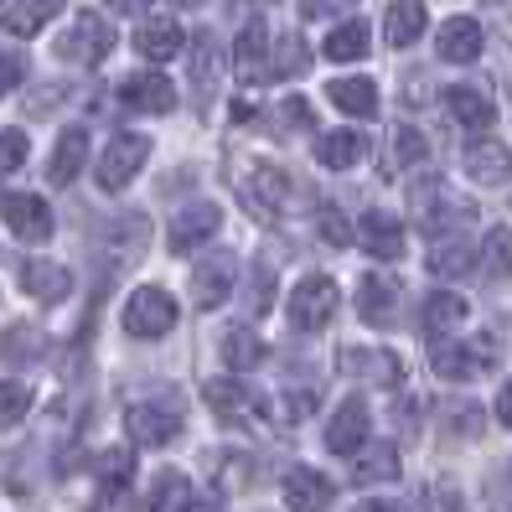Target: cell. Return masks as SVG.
I'll use <instances>...</instances> for the list:
<instances>
[{
    "instance_id": "6da1fadb",
    "label": "cell",
    "mask_w": 512,
    "mask_h": 512,
    "mask_svg": "<svg viewBox=\"0 0 512 512\" xmlns=\"http://www.w3.org/2000/svg\"><path fill=\"white\" fill-rule=\"evenodd\" d=\"M182 419H187V399H182V388H171V383H150L145 394L125 409L130 445H140V450H161V445H171V440H176Z\"/></svg>"
},
{
    "instance_id": "7a4b0ae2",
    "label": "cell",
    "mask_w": 512,
    "mask_h": 512,
    "mask_svg": "<svg viewBox=\"0 0 512 512\" xmlns=\"http://www.w3.org/2000/svg\"><path fill=\"white\" fill-rule=\"evenodd\" d=\"M409 207H414V223L430 233V244L435 238H450L461 223H476V202L461 197V192H450L445 182H435V176H425V182L409 187Z\"/></svg>"
},
{
    "instance_id": "3957f363",
    "label": "cell",
    "mask_w": 512,
    "mask_h": 512,
    "mask_svg": "<svg viewBox=\"0 0 512 512\" xmlns=\"http://www.w3.org/2000/svg\"><path fill=\"white\" fill-rule=\"evenodd\" d=\"M497 368V342L492 337H471V342H435L430 347V373L445 383H471L481 373Z\"/></svg>"
},
{
    "instance_id": "277c9868",
    "label": "cell",
    "mask_w": 512,
    "mask_h": 512,
    "mask_svg": "<svg viewBox=\"0 0 512 512\" xmlns=\"http://www.w3.org/2000/svg\"><path fill=\"white\" fill-rule=\"evenodd\" d=\"M114 26L104 21V16H94V11H83L63 37H57V57L63 63H78V68H94V63H104V57L114 52Z\"/></svg>"
},
{
    "instance_id": "5b68a950",
    "label": "cell",
    "mask_w": 512,
    "mask_h": 512,
    "mask_svg": "<svg viewBox=\"0 0 512 512\" xmlns=\"http://www.w3.org/2000/svg\"><path fill=\"white\" fill-rule=\"evenodd\" d=\"M176 326V300L161 290V285H140L130 300H125V331L140 342H156Z\"/></svg>"
},
{
    "instance_id": "8992f818",
    "label": "cell",
    "mask_w": 512,
    "mask_h": 512,
    "mask_svg": "<svg viewBox=\"0 0 512 512\" xmlns=\"http://www.w3.org/2000/svg\"><path fill=\"white\" fill-rule=\"evenodd\" d=\"M145 161H150V135H135V130L114 135L104 145V156H99V187L104 192H125L135 176H140Z\"/></svg>"
},
{
    "instance_id": "52a82bcc",
    "label": "cell",
    "mask_w": 512,
    "mask_h": 512,
    "mask_svg": "<svg viewBox=\"0 0 512 512\" xmlns=\"http://www.w3.org/2000/svg\"><path fill=\"white\" fill-rule=\"evenodd\" d=\"M337 306H342V290H337V280H326V275H306L295 290H290V326H300V331H321L331 316H337Z\"/></svg>"
},
{
    "instance_id": "ba28073f",
    "label": "cell",
    "mask_w": 512,
    "mask_h": 512,
    "mask_svg": "<svg viewBox=\"0 0 512 512\" xmlns=\"http://www.w3.org/2000/svg\"><path fill=\"white\" fill-rule=\"evenodd\" d=\"M0 218H6V228L21 238V244H47L57 218H52V207L32 192H0Z\"/></svg>"
},
{
    "instance_id": "9c48e42d",
    "label": "cell",
    "mask_w": 512,
    "mask_h": 512,
    "mask_svg": "<svg viewBox=\"0 0 512 512\" xmlns=\"http://www.w3.org/2000/svg\"><path fill=\"white\" fill-rule=\"evenodd\" d=\"M238 197L249 202L254 218H280L290 202V176L280 166H249L244 182H238Z\"/></svg>"
},
{
    "instance_id": "30bf717a",
    "label": "cell",
    "mask_w": 512,
    "mask_h": 512,
    "mask_svg": "<svg viewBox=\"0 0 512 512\" xmlns=\"http://www.w3.org/2000/svg\"><path fill=\"white\" fill-rule=\"evenodd\" d=\"M218 228H223V207H218V202H187L182 213L171 218L166 244H171V254H192V249H202Z\"/></svg>"
},
{
    "instance_id": "8fae6325",
    "label": "cell",
    "mask_w": 512,
    "mask_h": 512,
    "mask_svg": "<svg viewBox=\"0 0 512 512\" xmlns=\"http://www.w3.org/2000/svg\"><path fill=\"white\" fill-rule=\"evenodd\" d=\"M337 368H342L347 378H357L363 388H394V383L404 378L399 357L388 352V347H342Z\"/></svg>"
},
{
    "instance_id": "7c38bea8",
    "label": "cell",
    "mask_w": 512,
    "mask_h": 512,
    "mask_svg": "<svg viewBox=\"0 0 512 512\" xmlns=\"http://www.w3.org/2000/svg\"><path fill=\"white\" fill-rule=\"evenodd\" d=\"M233 280H238V264L228 254H207L192 269V306L197 311H218L223 300L233 295Z\"/></svg>"
},
{
    "instance_id": "4fadbf2b",
    "label": "cell",
    "mask_w": 512,
    "mask_h": 512,
    "mask_svg": "<svg viewBox=\"0 0 512 512\" xmlns=\"http://www.w3.org/2000/svg\"><path fill=\"white\" fill-rule=\"evenodd\" d=\"M119 104L135 114H171L176 109V83L166 73H130L119 83Z\"/></svg>"
},
{
    "instance_id": "5bb4252c",
    "label": "cell",
    "mask_w": 512,
    "mask_h": 512,
    "mask_svg": "<svg viewBox=\"0 0 512 512\" xmlns=\"http://www.w3.org/2000/svg\"><path fill=\"white\" fill-rule=\"evenodd\" d=\"M363 445H368V399L352 394L337 414H331V425H326V450H331V456H357Z\"/></svg>"
},
{
    "instance_id": "9a60e30c",
    "label": "cell",
    "mask_w": 512,
    "mask_h": 512,
    "mask_svg": "<svg viewBox=\"0 0 512 512\" xmlns=\"http://www.w3.org/2000/svg\"><path fill=\"white\" fill-rule=\"evenodd\" d=\"M233 78H238V83H264V78H275L264 21H249L244 32H238V42H233Z\"/></svg>"
},
{
    "instance_id": "2e32d148",
    "label": "cell",
    "mask_w": 512,
    "mask_h": 512,
    "mask_svg": "<svg viewBox=\"0 0 512 512\" xmlns=\"http://www.w3.org/2000/svg\"><path fill=\"white\" fill-rule=\"evenodd\" d=\"M461 166H466L471 182H481V187H507L512 182V150L502 140H471Z\"/></svg>"
},
{
    "instance_id": "e0dca14e",
    "label": "cell",
    "mask_w": 512,
    "mask_h": 512,
    "mask_svg": "<svg viewBox=\"0 0 512 512\" xmlns=\"http://www.w3.org/2000/svg\"><path fill=\"white\" fill-rule=\"evenodd\" d=\"M280 492H285V507H290V512H326L331 497H337V487H331V481H326L316 466H295V471H285Z\"/></svg>"
},
{
    "instance_id": "ac0fdd59",
    "label": "cell",
    "mask_w": 512,
    "mask_h": 512,
    "mask_svg": "<svg viewBox=\"0 0 512 512\" xmlns=\"http://www.w3.org/2000/svg\"><path fill=\"white\" fill-rule=\"evenodd\" d=\"M481 47H487V32H481L476 16H450V21L440 26V37H435L440 63H476Z\"/></svg>"
},
{
    "instance_id": "d6986e66",
    "label": "cell",
    "mask_w": 512,
    "mask_h": 512,
    "mask_svg": "<svg viewBox=\"0 0 512 512\" xmlns=\"http://www.w3.org/2000/svg\"><path fill=\"white\" fill-rule=\"evenodd\" d=\"M202 399L213 404L218 419H254V414L269 409V404L254 394V388L238 383V378H213V383H202Z\"/></svg>"
},
{
    "instance_id": "ffe728a7",
    "label": "cell",
    "mask_w": 512,
    "mask_h": 512,
    "mask_svg": "<svg viewBox=\"0 0 512 512\" xmlns=\"http://www.w3.org/2000/svg\"><path fill=\"white\" fill-rule=\"evenodd\" d=\"M21 290L32 300H47V306H63L73 295V275L52 259H21Z\"/></svg>"
},
{
    "instance_id": "44dd1931",
    "label": "cell",
    "mask_w": 512,
    "mask_h": 512,
    "mask_svg": "<svg viewBox=\"0 0 512 512\" xmlns=\"http://www.w3.org/2000/svg\"><path fill=\"white\" fill-rule=\"evenodd\" d=\"M399 280L388 275H368L363 285H357V316H363L368 326H394L399 321Z\"/></svg>"
},
{
    "instance_id": "7402d4cb",
    "label": "cell",
    "mask_w": 512,
    "mask_h": 512,
    "mask_svg": "<svg viewBox=\"0 0 512 512\" xmlns=\"http://www.w3.org/2000/svg\"><path fill=\"white\" fill-rule=\"evenodd\" d=\"M445 109H450V119L456 125H466V130H492L497 125V104L481 94L476 83H456V88H445Z\"/></svg>"
},
{
    "instance_id": "603a6c76",
    "label": "cell",
    "mask_w": 512,
    "mask_h": 512,
    "mask_svg": "<svg viewBox=\"0 0 512 512\" xmlns=\"http://www.w3.org/2000/svg\"><path fill=\"white\" fill-rule=\"evenodd\" d=\"M218 68H223V57H218V37H213V32H197V37H192V104H197L202 114H207V104H213Z\"/></svg>"
},
{
    "instance_id": "cb8c5ba5",
    "label": "cell",
    "mask_w": 512,
    "mask_h": 512,
    "mask_svg": "<svg viewBox=\"0 0 512 512\" xmlns=\"http://www.w3.org/2000/svg\"><path fill=\"white\" fill-rule=\"evenodd\" d=\"M394 476H399V450L388 445V440L363 445V450L352 456V466H347L352 487H383V481H394Z\"/></svg>"
},
{
    "instance_id": "d4e9b609",
    "label": "cell",
    "mask_w": 512,
    "mask_h": 512,
    "mask_svg": "<svg viewBox=\"0 0 512 512\" xmlns=\"http://www.w3.org/2000/svg\"><path fill=\"white\" fill-rule=\"evenodd\" d=\"M357 244H363L373 259L394 264L404 254V223L394 213H363V223H357Z\"/></svg>"
},
{
    "instance_id": "484cf974",
    "label": "cell",
    "mask_w": 512,
    "mask_h": 512,
    "mask_svg": "<svg viewBox=\"0 0 512 512\" xmlns=\"http://www.w3.org/2000/svg\"><path fill=\"white\" fill-rule=\"evenodd\" d=\"M47 331L42 326H32V321H21V326H11V331H0V363H11V368H32V363H42L47 357Z\"/></svg>"
},
{
    "instance_id": "4316f807",
    "label": "cell",
    "mask_w": 512,
    "mask_h": 512,
    "mask_svg": "<svg viewBox=\"0 0 512 512\" xmlns=\"http://www.w3.org/2000/svg\"><path fill=\"white\" fill-rule=\"evenodd\" d=\"M430 275H440V280H461V275H471V264H481V254L471 249V238H461V233H450V238H435L430 244Z\"/></svg>"
},
{
    "instance_id": "83f0119b",
    "label": "cell",
    "mask_w": 512,
    "mask_h": 512,
    "mask_svg": "<svg viewBox=\"0 0 512 512\" xmlns=\"http://www.w3.org/2000/svg\"><path fill=\"white\" fill-rule=\"evenodd\" d=\"M83 161H88V130H63L57 135V145H52V161H47V182H57V187H68V182H78V171H83Z\"/></svg>"
},
{
    "instance_id": "f1b7e54d",
    "label": "cell",
    "mask_w": 512,
    "mask_h": 512,
    "mask_svg": "<svg viewBox=\"0 0 512 512\" xmlns=\"http://www.w3.org/2000/svg\"><path fill=\"white\" fill-rule=\"evenodd\" d=\"M466 300L461 295H450V290H435V295H425V311H419V326H425V337H435V342H445V331H456L461 321H466Z\"/></svg>"
},
{
    "instance_id": "f546056e",
    "label": "cell",
    "mask_w": 512,
    "mask_h": 512,
    "mask_svg": "<svg viewBox=\"0 0 512 512\" xmlns=\"http://www.w3.org/2000/svg\"><path fill=\"white\" fill-rule=\"evenodd\" d=\"M368 156V135H357V130H326L316 140V161L331 166V171H347Z\"/></svg>"
},
{
    "instance_id": "4dcf8cb0",
    "label": "cell",
    "mask_w": 512,
    "mask_h": 512,
    "mask_svg": "<svg viewBox=\"0 0 512 512\" xmlns=\"http://www.w3.org/2000/svg\"><path fill=\"white\" fill-rule=\"evenodd\" d=\"M326 99L352 119H373L378 114V83L373 78H337L326 88Z\"/></svg>"
},
{
    "instance_id": "1f68e13d",
    "label": "cell",
    "mask_w": 512,
    "mask_h": 512,
    "mask_svg": "<svg viewBox=\"0 0 512 512\" xmlns=\"http://www.w3.org/2000/svg\"><path fill=\"white\" fill-rule=\"evenodd\" d=\"M135 52H140V57H150V63H166V57L182 52V26H176L171 16L145 21L140 32H135Z\"/></svg>"
},
{
    "instance_id": "d6a6232c",
    "label": "cell",
    "mask_w": 512,
    "mask_h": 512,
    "mask_svg": "<svg viewBox=\"0 0 512 512\" xmlns=\"http://www.w3.org/2000/svg\"><path fill=\"white\" fill-rule=\"evenodd\" d=\"M435 419H440V430L445 435H456V440H476L481 430H487V414H481V404L476 399H445L440 409H435Z\"/></svg>"
},
{
    "instance_id": "836d02e7",
    "label": "cell",
    "mask_w": 512,
    "mask_h": 512,
    "mask_svg": "<svg viewBox=\"0 0 512 512\" xmlns=\"http://www.w3.org/2000/svg\"><path fill=\"white\" fill-rule=\"evenodd\" d=\"M52 16H63V0H16V6L0 16V26H6L11 37H37Z\"/></svg>"
},
{
    "instance_id": "e575fe53",
    "label": "cell",
    "mask_w": 512,
    "mask_h": 512,
    "mask_svg": "<svg viewBox=\"0 0 512 512\" xmlns=\"http://www.w3.org/2000/svg\"><path fill=\"white\" fill-rule=\"evenodd\" d=\"M218 352H223V368H233V373H249V368L264 363V342L249 326H228L218 337Z\"/></svg>"
},
{
    "instance_id": "d590c367",
    "label": "cell",
    "mask_w": 512,
    "mask_h": 512,
    "mask_svg": "<svg viewBox=\"0 0 512 512\" xmlns=\"http://www.w3.org/2000/svg\"><path fill=\"white\" fill-rule=\"evenodd\" d=\"M150 512H197V497H192V481L182 471H161L150 481Z\"/></svg>"
},
{
    "instance_id": "8d00e7d4",
    "label": "cell",
    "mask_w": 512,
    "mask_h": 512,
    "mask_svg": "<svg viewBox=\"0 0 512 512\" xmlns=\"http://www.w3.org/2000/svg\"><path fill=\"white\" fill-rule=\"evenodd\" d=\"M419 32H425V6H419V0H394L383 16L388 47H409V42H419Z\"/></svg>"
},
{
    "instance_id": "74e56055",
    "label": "cell",
    "mask_w": 512,
    "mask_h": 512,
    "mask_svg": "<svg viewBox=\"0 0 512 512\" xmlns=\"http://www.w3.org/2000/svg\"><path fill=\"white\" fill-rule=\"evenodd\" d=\"M331 63H357V57H368V26L363 21H347V26H337V32L326 37V47H321Z\"/></svg>"
},
{
    "instance_id": "f35d334b",
    "label": "cell",
    "mask_w": 512,
    "mask_h": 512,
    "mask_svg": "<svg viewBox=\"0 0 512 512\" xmlns=\"http://www.w3.org/2000/svg\"><path fill=\"white\" fill-rule=\"evenodd\" d=\"M419 161H430V140L419 135V130H409V125H399L394 135H388V166L409 171V166H419Z\"/></svg>"
},
{
    "instance_id": "ab89813d",
    "label": "cell",
    "mask_w": 512,
    "mask_h": 512,
    "mask_svg": "<svg viewBox=\"0 0 512 512\" xmlns=\"http://www.w3.org/2000/svg\"><path fill=\"white\" fill-rule=\"evenodd\" d=\"M481 269L492 280H512V228H492L481 238Z\"/></svg>"
},
{
    "instance_id": "60d3db41",
    "label": "cell",
    "mask_w": 512,
    "mask_h": 512,
    "mask_svg": "<svg viewBox=\"0 0 512 512\" xmlns=\"http://www.w3.org/2000/svg\"><path fill=\"white\" fill-rule=\"evenodd\" d=\"M130 471H135V450H130V445L99 450V461H94L99 487H130Z\"/></svg>"
},
{
    "instance_id": "b9f144b4",
    "label": "cell",
    "mask_w": 512,
    "mask_h": 512,
    "mask_svg": "<svg viewBox=\"0 0 512 512\" xmlns=\"http://www.w3.org/2000/svg\"><path fill=\"white\" fill-rule=\"evenodd\" d=\"M32 404H37V394L21 378H0V425H21L32 414Z\"/></svg>"
},
{
    "instance_id": "7bdbcfd3",
    "label": "cell",
    "mask_w": 512,
    "mask_h": 512,
    "mask_svg": "<svg viewBox=\"0 0 512 512\" xmlns=\"http://www.w3.org/2000/svg\"><path fill=\"white\" fill-rule=\"evenodd\" d=\"M275 306V264H254L249 269V285H244V311L264 316Z\"/></svg>"
},
{
    "instance_id": "ee69618b",
    "label": "cell",
    "mask_w": 512,
    "mask_h": 512,
    "mask_svg": "<svg viewBox=\"0 0 512 512\" xmlns=\"http://www.w3.org/2000/svg\"><path fill=\"white\" fill-rule=\"evenodd\" d=\"M316 233L326 238L331 249H347L352 238H357V228L347 223V213H342V207H331V202H321V213H316Z\"/></svg>"
},
{
    "instance_id": "f6af8a7d",
    "label": "cell",
    "mask_w": 512,
    "mask_h": 512,
    "mask_svg": "<svg viewBox=\"0 0 512 512\" xmlns=\"http://www.w3.org/2000/svg\"><path fill=\"white\" fill-rule=\"evenodd\" d=\"M275 52H280L275 78H295V73H306V68H311V47L300 42L295 32H290V37H280V47H275Z\"/></svg>"
},
{
    "instance_id": "bcb514c9",
    "label": "cell",
    "mask_w": 512,
    "mask_h": 512,
    "mask_svg": "<svg viewBox=\"0 0 512 512\" xmlns=\"http://www.w3.org/2000/svg\"><path fill=\"white\" fill-rule=\"evenodd\" d=\"M26 156H32V140L21 130H0V176H11Z\"/></svg>"
},
{
    "instance_id": "7dc6e473",
    "label": "cell",
    "mask_w": 512,
    "mask_h": 512,
    "mask_svg": "<svg viewBox=\"0 0 512 512\" xmlns=\"http://www.w3.org/2000/svg\"><path fill=\"white\" fill-rule=\"evenodd\" d=\"M316 388H290V399L280 404V425H295V419H306L311 409H316Z\"/></svg>"
},
{
    "instance_id": "c3c4849f",
    "label": "cell",
    "mask_w": 512,
    "mask_h": 512,
    "mask_svg": "<svg viewBox=\"0 0 512 512\" xmlns=\"http://www.w3.org/2000/svg\"><path fill=\"white\" fill-rule=\"evenodd\" d=\"M357 0H300V16L306 21H321V16H347Z\"/></svg>"
},
{
    "instance_id": "681fc988",
    "label": "cell",
    "mask_w": 512,
    "mask_h": 512,
    "mask_svg": "<svg viewBox=\"0 0 512 512\" xmlns=\"http://www.w3.org/2000/svg\"><path fill=\"white\" fill-rule=\"evenodd\" d=\"M21 78H26V57L21 52H0V94H11Z\"/></svg>"
},
{
    "instance_id": "f907efd6",
    "label": "cell",
    "mask_w": 512,
    "mask_h": 512,
    "mask_svg": "<svg viewBox=\"0 0 512 512\" xmlns=\"http://www.w3.org/2000/svg\"><path fill=\"white\" fill-rule=\"evenodd\" d=\"M94 512H135V502H130V487H99V502H94Z\"/></svg>"
},
{
    "instance_id": "816d5d0a",
    "label": "cell",
    "mask_w": 512,
    "mask_h": 512,
    "mask_svg": "<svg viewBox=\"0 0 512 512\" xmlns=\"http://www.w3.org/2000/svg\"><path fill=\"white\" fill-rule=\"evenodd\" d=\"M285 125L311 130V104H306V99H285Z\"/></svg>"
},
{
    "instance_id": "f5cc1de1",
    "label": "cell",
    "mask_w": 512,
    "mask_h": 512,
    "mask_svg": "<svg viewBox=\"0 0 512 512\" xmlns=\"http://www.w3.org/2000/svg\"><path fill=\"white\" fill-rule=\"evenodd\" d=\"M104 6H109L114 16H140V11L150 6V0H104Z\"/></svg>"
},
{
    "instance_id": "db71d44e",
    "label": "cell",
    "mask_w": 512,
    "mask_h": 512,
    "mask_svg": "<svg viewBox=\"0 0 512 512\" xmlns=\"http://www.w3.org/2000/svg\"><path fill=\"white\" fill-rule=\"evenodd\" d=\"M497 419L512 430V383H502V394H497Z\"/></svg>"
},
{
    "instance_id": "11a10c76",
    "label": "cell",
    "mask_w": 512,
    "mask_h": 512,
    "mask_svg": "<svg viewBox=\"0 0 512 512\" xmlns=\"http://www.w3.org/2000/svg\"><path fill=\"white\" fill-rule=\"evenodd\" d=\"M352 512H399V507H388V502H363V507H352Z\"/></svg>"
},
{
    "instance_id": "9f6ffc18",
    "label": "cell",
    "mask_w": 512,
    "mask_h": 512,
    "mask_svg": "<svg viewBox=\"0 0 512 512\" xmlns=\"http://www.w3.org/2000/svg\"><path fill=\"white\" fill-rule=\"evenodd\" d=\"M502 83L512 88V52H507V63H502Z\"/></svg>"
},
{
    "instance_id": "6f0895ef",
    "label": "cell",
    "mask_w": 512,
    "mask_h": 512,
    "mask_svg": "<svg viewBox=\"0 0 512 512\" xmlns=\"http://www.w3.org/2000/svg\"><path fill=\"white\" fill-rule=\"evenodd\" d=\"M176 6H192V0H176Z\"/></svg>"
}]
</instances>
